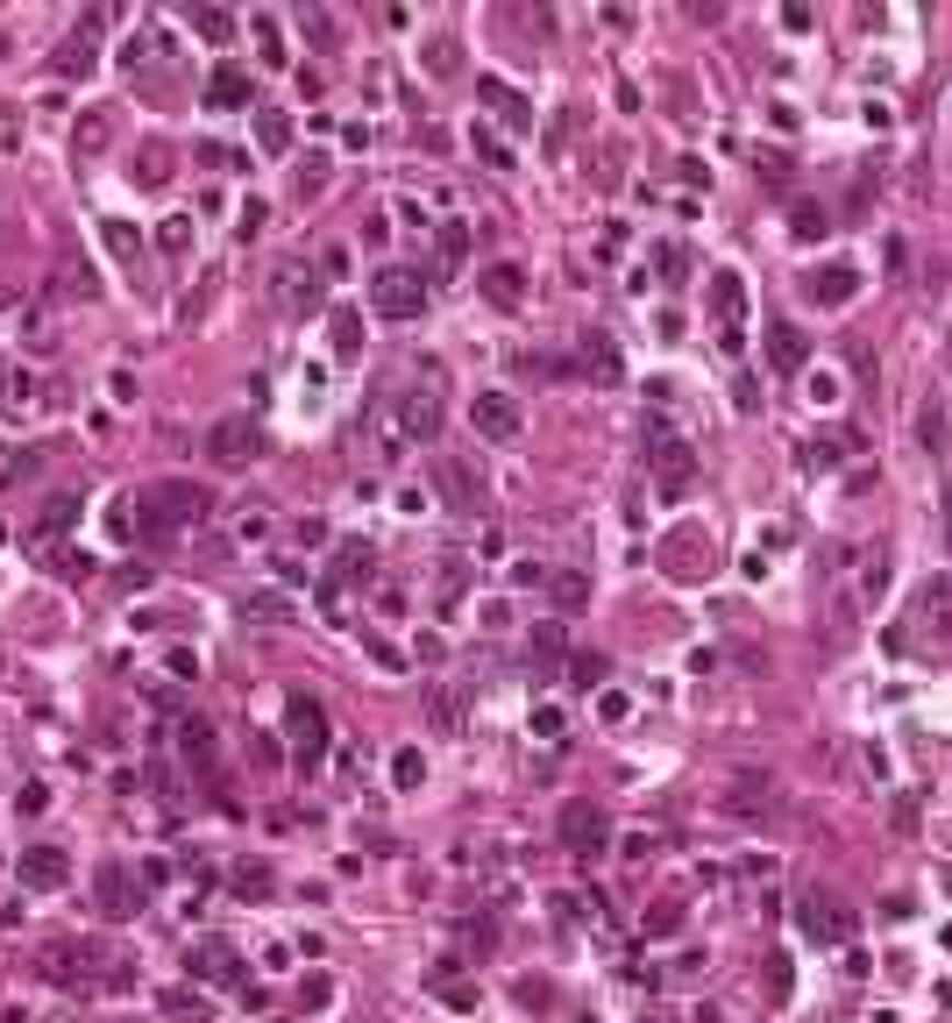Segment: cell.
<instances>
[{"instance_id": "6", "label": "cell", "mask_w": 952, "mask_h": 1023, "mask_svg": "<svg viewBox=\"0 0 952 1023\" xmlns=\"http://www.w3.org/2000/svg\"><path fill=\"white\" fill-rule=\"evenodd\" d=\"M292 761L321 767L327 761V711L313 697H292Z\"/></svg>"}, {"instance_id": "27", "label": "cell", "mask_w": 952, "mask_h": 1023, "mask_svg": "<svg viewBox=\"0 0 952 1023\" xmlns=\"http://www.w3.org/2000/svg\"><path fill=\"white\" fill-rule=\"evenodd\" d=\"M57 71H93V36H71L65 57H57Z\"/></svg>"}, {"instance_id": "4", "label": "cell", "mask_w": 952, "mask_h": 1023, "mask_svg": "<svg viewBox=\"0 0 952 1023\" xmlns=\"http://www.w3.org/2000/svg\"><path fill=\"white\" fill-rule=\"evenodd\" d=\"M206 456L221 462V470H249L256 456H264V434H256V419L249 413H235V419H221L214 434H206Z\"/></svg>"}, {"instance_id": "15", "label": "cell", "mask_w": 952, "mask_h": 1023, "mask_svg": "<svg viewBox=\"0 0 952 1023\" xmlns=\"http://www.w3.org/2000/svg\"><path fill=\"white\" fill-rule=\"evenodd\" d=\"M186 967H192V974H206V981H235V967H242V959H235V945H221V938H206V945H200V953H192V959H186Z\"/></svg>"}, {"instance_id": "29", "label": "cell", "mask_w": 952, "mask_h": 1023, "mask_svg": "<svg viewBox=\"0 0 952 1023\" xmlns=\"http://www.w3.org/2000/svg\"><path fill=\"white\" fill-rule=\"evenodd\" d=\"M796 235H804V243H818V235H825V206L796 200Z\"/></svg>"}, {"instance_id": "1", "label": "cell", "mask_w": 952, "mask_h": 1023, "mask_svg": "<svg viewBox=\"0 0 952 1023\" xmlns=\"http://www.w3.org/2000/svg\"><path fill=\"white\" fill-rule=\"evenodd\" d=\"M135 511H149L143 519V533H178V526H200L206 519V491L200 484H157V491H143V498H128Z\"/></svg>"}, {"instance_id": "14", "label": "cell", "mask_w": 952, "mask_h": 1023, "mask_svg": "<svg viewBox=\"0 0 952 1023\" xmlns=\"http://www.w3.org/2000/svg\"><path fill=\"white\" fill-rule=\"evenodd\" d=\"M853 284H860V270L832 263V270H810V284H804V292H810V299H825V306H845V299H853Z\"/></svg>"}, {"instance_id": "17", "label": "cell", "mask_w": 952, "mask_h": 1023, "mask_svg": "<svg viewBox=\"0 0 952 1023\" xmlns=\"http://www.w3.org/2000/svg\"><path fill=\"white\" fill-rule=\"evenodd\" d=\"M278 299H284L292 313H299V306H321V284H313V270L284 263V270H278Z\"/></svg>"}, {"instance_id": "9", "label": "cell", "mask_w": 952, "mask_h": 1023, "mask_svg": "<svg viewBox=\"0 0 952 1023\" xmlns=\"http://www.w3.org/2000/svg\"><path fill=\"white\" fill-rule=\"evenodd\" d=\"M14 881H22V889H36V896H51V889H65L71 881V861L57 846H29L22 861H14Z\"/></svg>"}, {"instance_id": "26", "label": "cell", "mask_w": 952, "mask_h": 1023, "mask_svg": "<svg viewBox=\"0 0 952 1023\" xmlns=\"http://www.w3.org/2000/svg\"><path fill=\"white\" fill-rule=\"evenodd\" d=\"M356 335H362V327H356V313H349V306H341V313H335V356H341V363H349V356L362 349V341H356Z\"/></svg>"}, {"instance_id": "23", "label": "cell", "mask_w": 952, "mask_h": 1023, "mask_svg": "<svg viewBox=\"0 0 952 1023\" xmlns=\"http://www.w3.org/2000/svg\"><path fill=\"white\" fill-rule=\"evenodd\" d=\"M108 135H114V114H108V108L86 114V128H79V157H100V149H108Z\"/></svg>"}, {"instance_id": "31", "label": "cell", "mask_w": 952, "mask_h": 1023, "mask_svg": "<svg viewBox=\"0 0 952 1023\" xmlns=\"http://www.w3.org/2000/svg\"><path fill=\"white\" fill-rule=\"evenodd\" d=\"M434 726H448V732L462 726V697H456V689H441V697H434Z\"/></svg>"}, {"instance_id": "21", "label": "cell", "mask_w": 952, "mask_h": 1023, "mask_svg": "<svg viewBox=\"0 0 952 1023\" xmlns=\"http://www.w3.org/2000/svg\"><path fill=\"white\" fill-rule=\"evenodd\" d=\"M178 754H186L192 767H206V761H214V732H206L200 718H186V726H178Z\"/></svg>"}, {"instance_id": "13", "label": "cell", "mask_w": 952, "mask_h": 1023, "mask_svg": "<svg viewBox=\"0 0 952 1023\" xmlns=\"http://www.w3.org/2000/svg\"><path fill=\"white\" fill-rule=\"evenodd\" d=\"M477 284H483V299H491V306H505V313H512V306H519V299H526V278H519V270H512V263H491V270H483Z\"/></svg>"}, {"instance_id": "30", "label": "cell", "mask_w": 952, "mask_h": 1023, "mask_svg": "<svg viewBox=\"0 0 952 1023\" xmlns=\"http://www.w3.org/2000/svg\"><path fill=\"white\" fill-rule=\"evenodd\" d=\"M164 1010H171V1016H192V1023H206V1002H200V996H186V988H171V996H164Z\"/></svg>"}, {"instance_id": "18", "label": "cell", "mask_w": 952, "mask_h": 1023, "mask_svg": "<svg viewBox=\"0 0 952 1023\" xmlns=\"http://www.w3.org/2000/svg\"><path fill=\"white\" fill-rule=\"evenodd\" d=\"M441 491L456 498V511H477V498H483V484H470V470L456 456H441Z\"/></svg>"}, {"instance_id": "11", "label": "cell", "mask_w": 952, "mask_h": 1023, "mask_svg": "<svg viewBox=\"0 0 952 1023\" xmlns=\"http://www.w3.org/2000/svg\"><path fill=\"white\" fill-rule=\"evenodd\" d=\"M93 896H100V910H108V917H135V910H143V889H135V881H128V867H114V861L100 867Z\"/></svg>"}, {"instance_id": "36", "label": "cell", "mask_w": 952, "mask_h": 1023, "mask_svg": "<svg viewBox=\"0 0 952 1023\" xmlns=\"http://www.w3.org/2000/svg\"><path fill=\"white\" fill-rule=\"evenodd\" d=\"M462 249H470V235H462V221H448V228H441V256H448V263H456Z\"/></svg>"}, {"instance_id": "16", "label": "cell", "mask_w": 952, "mask_h": 1023, "mask_svg": "<svg viewBox=\"0 0 952 1023\" xmlns=\"http://www.w3.org/2000/svg\"><path fill=\"white\" fill-rule=\"evenodd\" d=\"M71 519H79V498H51V505L36 511V526H29V540H36V548H51V540L65 533Z\"/></svg>"}, {"instance_id": "34", "label": "cell", "mask_w": 952, "mask_h": 1023, "mask_svg": "<svg viewBox=\"0 0 952 1023\" xmlns=\"http://www.w3.org/2000/svg\"><path fill=\"white\" fill-rule=\"evenodd\" d=\"M108 243H114V256H121V263H135V256H143V249H135V235L121 228V221H108Z\"/></svg>"}, {"instance_id": "19", "label": "cell", "mask_w": 952, "mask_h": 1023, "mask_svg": "<svg viewBox=\"0 0 952 1023\" xmlns=\"http://www.w3.org/2000/svg\"><path fill=\"white\" fill-rule=\"evenodd\" d=\"M477 93H483V100H491V108H505V122H512V128H526V122H534V108H526V100H519V93H512V86H505V79H477Z\"/></svg>"}, {"instance_id": "20", "label": "cell", "mask_w": 952, "mask_h": 1023, "mask_svg": "<svg viewBox=\"0 0 952 1023\" xmlns=\"http://www.w3.org/2000/svg\"><path fill=\"white\" fill-rule=\"evenodd\" d=\"M583 370H597V384H618V349H612V335H583Z\"/></svg>"}, {"instance_id": "35", "label": "cell", "mask_w": 952, "mask_h": 1023, "mask_svg": "<svg viewBox=\"0 0 952 1023\" xmlns=\"http://www.w3.org/2000/svg\"><path fill=\"white\" fill-rule=\"evenodd\" d=\"M555 597H562V605H583V597H591V583H583V576H555Z\"/></svg>"}, {"instance_id": "3", "label": "cell", "mask_w": 952, "mask_h": 1023, "mask_svg": "<svg viewBox=\"0 0 952 1023\" xmlns=\"http://www.w3.org/2000/svg\"><path fill=\"white\" fill-rule=\"evenodd\" d=\"M647 462H654V476H661L669 491H683L690 476H697V462H690V441L669 427V419H654V427H647Z\"/></svg>"}, {"instance_id": "7", "label": "cell", "mask_w": 952, "mask_h": 1023, "mask_svg": "<svg viewBox=\"0 0 952 1023\" xmlns=\"http://www.w3.org/2000/svg\"><path fill=\"white\" fill-rule=\"evenodd\" d=\"M604 839H612V824H604L597 803H569V810H562V846L576 853V861H597Z\"/></svg>"}, {"instance_id": "12", "label": "cell", "mask_w": 952, "mask_h": 1023, "mask_svg": "<svg viewBox=\"0 0 952 1023\" xmlns=\"http://www.w3.org/2000/svg\"><path fill=\"white\" fill-rule=\"evenodd\" d=\"M804 356H810L804 327H789V321L768 327V363H775V370H804Z\"/></svg>"}, {"instance_id": "24", "label": "cell", "mask_w": 952, "mask_h": 1023, "mask_svg": "<svg viewBox=\"0 0 952 1023\" xmlns=\"http://www.w3.org/2000/svg\"><path fill=\"white\" fill-rule=\"evenodd\" d=\"M335 576H349V583L362 576V583H370V548H356V540H341V554H335Z\"/></svg>"}, {"instance_id": "28", "label": "cell", "mask_w": 952, "mask_h": 1023, "mask_svg": "<svg viewBox=\"0 0 952 1023\" xmlns=\"http://www.w3.org/2000/svg\"><path fill=\"white\" fill-rule=\"evenodd\" d=\"M29 405H36V378L14 370V378H8V413H29Z\"/></svg>"}, {"instance_id": "22", "label": "cell", "mask_w": 952, "mask_h": 1023, "mask_svg": "<svg viewBox=\"0 0 952 1023\" xmlns=\"http://www.w3.org/2000/svg\"><path fill=\"white\" fill-rule=\"evenodd\" d=\"M712 306H718L725 335H732V321H739V278H732V270H718V278H712Z\"/></svg>"}, {"instance_id": "38", "label": "cell", "mask_w": 952, "mask_h": 1023, "mask_svg": "<svg viewBox=\"0 0 952 1023\" xmlns=\"http://www.w3.org/2000/svg\"><path fill=\"white\" fill-rule=\"evenodd\" d=\"M945 505H952V498H945Z\"/></svg>"}, {"instance_id": "5", "label": "cell", "mask_w": 952, "mask_h": 1023, "mask_svg": "<svg viewBox=\"0 0 952 1023\" xmlns=\"http://www.w3.org/2000/svg\"><path fill=\"white\" fill-rule=\"evenodd\" d=\"M910 640H952V576H931L925 583V597H917V611H910Z\"/></svg>"}, {"instance_id": "25", "label": "cell", "mask_w": 952, "mask_h": 1023, "mask_svg": "<svg viewBox=\"0 0 952 1023\" xmlns=\"http://www.w3.org/2000/svg\"><path fill=\"white\" fill-rule=\"evenodd\" d=\"M242 93H249V86H242V71H221V79L206 86V108H235Z\"/></svg>"}, {"instance_id": "2", "label": "cell", "mask_w": 952, "mask_h": 1023, "mask_svg": "<svg viewBox=\"0 0 952 1023\" xmlns=\"http://www.w3.org/2000/svg\"><path fill=\"white\" fill-rule=\"evenodd\" d=\"M370 306L384 313V321H419V313H427V284H419V270H377Z\"/></svg>"}, {"instance_id": "32", "label": "cell", "mask_w": 952, "mask_h": 1023, "mask_svg": "<svg viewBox=\"0 0 952 1023\" xmlns=\"http://www.w3.org/2000/svg\"><path fill=\"white\" fill-rule=\"evenodd\" d=\"M164 164H171V157H164V149L149 143V149H143V171H135V178H143V186H164V178H171V171H164Z\"/></svg>"}, {"instance_id": "37", "label": "cell", "mask_w": 952, "mask_h": 1023, "mask_svg": "<svg viewBox=\"0 0 952 1023\" xmlns=\"http://www.w3.org/2000/svg\"><path fill=\"white\" fill-rule=\"evenodd\" d=\"M249 611H256V619H284L292 605H284V597H249Z\"/></svg>"}, {"instance_id": "10", "label": "cell", "mask_w": 952, "mask_h": 1023, "mask_svg": "<svg viewBox=\"0 0 952 1023\" xmlns=\"http://www.w3.org/2000/svg\"><path fill=\"white\" fill-rule=\"evenodd\" d=\"M804 931L818 945H839V938H853V910H839L832 896H804Z\"/></svg>"}, {"instance_id": "8", "label": "cell", "mask_w": 952, "mask_h": 1023, "mask_svg": "<svg viewBox=\"0 0 952 1023\" xmlns=\"http://www.w3.org/2000/svg\"><path fill=\"white\" fill-rule=\"evenodd\" d=\"M470 427L483 434V441H512V434H519V398H512V391H477V398H470Z\"/></svg>"}, {"instance_id": "33", "label": "cell", "mask_w": 952, "mask_h": 1023, "mask_svg": "<svg viewBox=\"0 0 952 1023\" xmlns=\"http://www.w3.org/2000/svg\"><path fill=\"white\" fill-rule=\"evenodd\" d=\"M292 143V122H284V114H264V149H284Z\"/></svg>"}]
</instances>
